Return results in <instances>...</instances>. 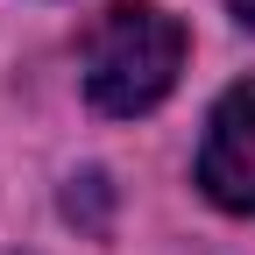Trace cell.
Here are the masks:
<instances>
[{
  "mask_svg": "<svg viewBox=\"0 0 255 255\" xmlns=\"http://www.w3.org/2000/svg\"><path fill=\"white\" fill-rule=\"evenodd\" d=\"M184 50L191 36L177 14H163L156 0H121L85 28V100L114 121L163 107L184 71Z\"/></svg>",
  "mask_w": 255,
  "mask_h": 255,
  "instance_id": "6da1fadb",
  "label": "cell"
},
{
  "mask_svg": "<svg viewBox=\"0 0 255 255\" xmlns=\"http://www.w3.org/2000/svg\"><path fill=\"white\" fill-rule=\"evenodd\" d=\"M199 191L220 213H255V78L227 85L206 114L199 142Z\"/></svg>",
  "mask_w": 255,
  "mask_h": 255,
  "instance_id": "7a4b0ae2",
  "label": "cell"
},
{
  "mask_svg": "<svg viewBox=\"0 0 255 255\" xmlns=\"http://www.w3.org/2000/svg\"><path fill=\"white\" fill-rule=\"evenodd\" d=\"M227 7H234V21H241V28H255V0H227Z\"/></svg>",
  "mask_w": 255,
  "mask_h": 255,
  "instance_id": "3957f363",
  "label": "cell"
}]
</instances>
